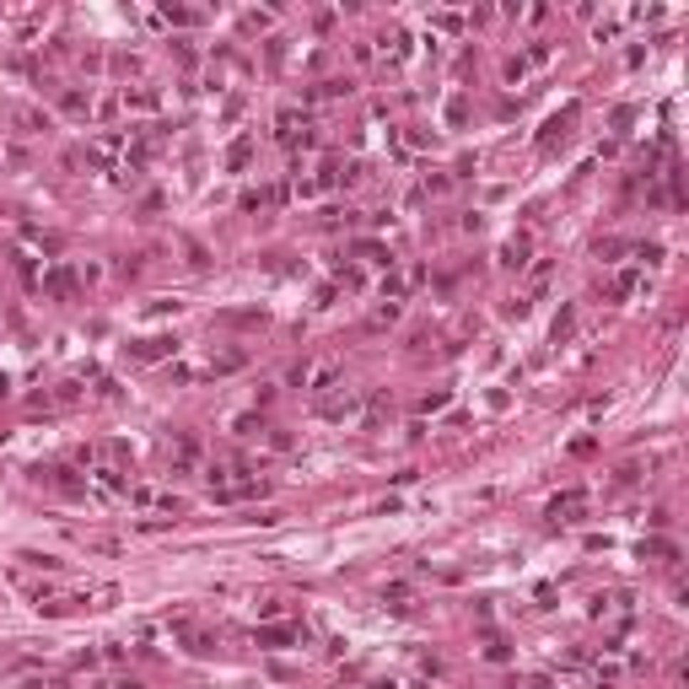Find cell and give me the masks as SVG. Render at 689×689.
I'll return each instance as SVG.
<instances>
[{
  "instance_id": "cell-5",
  "label": "cell",
  "mask_w": 689,
  "mask_h": 689,
  "mask_svg": "<svg viewBox=\"0 0 689 689\" xmlns=\"http://www.w3.org/2000/svg\"><path fill=\"white\" fill-rule=\"evenodd\" d=\"M172 345H178V339H135V361H162V356L172 351Z\"/></svg>"
},
{
  "instance_id": "cell-14",
  "label": "cell",
  "mask_w": 689,
  "mask_h": 689,
  "mask_svg": "<svg viewBox=\"0 0 689 689\" xmlns=\"http://www.w3.org/2000/svg\"><path fill=\"white\" fill-rule=\"evenodd\" d=\"M361 259H372V264H393V259H388V248H383V242H361Z\"/></svg>"
},
{
  "instance_id": "cell-9",
  "label": "cell",
  "mask_w": 689,
  "mask_h": 689,
  "mask_svg": "<svg viewBox=\"0 0 689 689\" xmlns=\"http://www.w3.org/2000/svg\"><path fill=\"white\" fill-rule=\"evenodd\" d=\"M581 507H587V496H581V490H571V496H560L555 507H549V517H576Z\"/></svg>"
},
{
  "instance_id": "cell-6",
  "label": "cell",
  "mask_w": 689,
  "mask_h": 689,
  "mask_svg": "<svg viewBox=\"0 0 689 689\" xmlns=\"http://www.w3.org/2000/svg\"><path fill=\"white\" fill-rule=\"evenodd\" d=\"M43 291H48V296H76L71 269H48V275H43Z\"/></svg>"
},
{
  "instance_id": "cell-11",
  "label": "cell",
  "mask_w": 689,
  "mask_h": 689,
  "mask_svg": "<svg viewBox=\"0 0 689 689\" xmlns=\"http://www.w3.org/2000/svg\"><path fill=\"white\" fill-rule=\"evenodd\" d=\"M383 48L393 54V60H404V54H410V33H399V27H393V33L383 38Z\"/></svg>"
},
{
  "instance_id": "cell-1",
  "label": "cell",
  "mask_w": 689,
  "mask_h": 689,
  "mask_svg": "<svg viewBox=\"0 0 689 689\" xmlns=\"http://www.w3.org/2000/svg\"><path fill=\"white\" fill-rule=\"evenodd\" d=\"M339 377H345V366H339L334 356H323V361H302L296 372H291V383H296V388H313V393H318V388H334Z\"/></svg>"
},
{
  "instance_id": "cell-13",
  "label": "cell",
  "mask_w": 689,
  "mask_h": 689,
  "mask_svg": "<svg viewBox=\"0 0 689 689\" xmlns=\"http://www.w3.org/2000/svg\"><path fill=\"white\" fill-rule=\"evenodd\" d=\"M248 151H254V140H237V145L227 151V167H242V162H248Z\"/></svg>"
},
{
  "instance_id": "cell-4",
  "label": "cell",
  "mask_w": 689,
  "mask_h": 689,
  "mask_svg": "<svg viewBox=\"0 0 689 689\" xmlns=\"http://www.w3.org/2000/svg\"><path fill=\"white\" fill-rule=\"evenodd\" d=\"M124 145H130L124 135H97V140H92V157L103 162V167H108V162H119V151H124Z\"/></svg>"
},
{
  "instance_id": "cell-3",
  "label": "cell",
  "mask_w": 689,
  "mask_h": 689,
  "mask_svg": "<svg viewBox=\"0 0 689 689\" xmlns=\"http://www.w3.org/2000/svg\"><path fill=\"white\" fill-rule=\"evenodd\" d=\"M636 286H641V275H636V269H619V275L603 286V296L608 302H625V296H636Z\"/></svg>"
},
{
  "instance_id": "cell-10",
  "label": "cell",
  "mask_w": 689,
  "mask_h": 689,
  "mask_svg": "<svg viewBox=\"0 0 689 689\" xmlns=\"http://www.w3.org/2000/svg\"><path fill=\"white\" fill-rule=\"evenodd\" d=\"M345 415H356V399L345 393V399H328L323 404V420H345Z\"/></svg>"
},
{
  "instance_id": "cell-8",
  "label": "cell",
  "mask_w": 689,
  "mask_h": 689,
  "mask_svg": "<svg viewBox=\"0 0 689 689\" xmlns=\"http://www.w3.org/2000/svg\"><path fill=\"white\" fill-rule=\"evenodd\" d=\"M162 92L157 86H135V92H124V108H157Z\"/></svg>"
},
{
  "instance_id": "cell-12",
  "label": "cell",
  "mask_w": 689,
  "mask_h": 689,
  "mask_svg": "<svg viewBox=\"0 0 689 689\" xmlns=\"http://www.w3.org/2000/svg\"><path fill=\"white\" fill-rule=\"evenodd\" d=\"M92 480H97V490H124V480H119V469H97V474H92Z\"/></svg>"
},
{
  "instance_id": "cell-7",
  "label": "cell",
  "mask_w": 689,
  "mask_h": 689,
  "mask_svg": "<svg viewBox=\"0 0 689 689\" xmlns=\"http://www.w3.org/2000/svg\"><path fill=\"white\" fill-rule=\"evenodd\" d=\"M501 264H507V269H522V264H528V237H512L507 248H501Z\"/></svg>"
},
{
  "instance_id": "cell-2",
  "label": "cell",
  "mask_w": 689,
  "mask_h": 689,
  "mask_svg": "<svg viewBox=\"0 0 689 689\" xmlns=\"http://www.w3.org/2000/svg\"><path fill=\"white\" fill-rule=\"evenodd\" d=\"M254 641L259 646H296V641H307V630H296V625H264Z\"/></svg>"
},
{
  "instance_id": "cell-16",
  "label": "cell",
  "mask_w": 689,
  "mask_h": 689,
  "mask_svg": "<svg viewBox=\"0 0 689 689\" xmlns=\"http://www.w3.org/2000/svg\"><path fill=\"white\" fill-rule=\"evenodd\" d=\"M646 555H657V560H673L678 549H673V544H663V539H646Z\"/></svg>"
},
{
  "instance_id": "cell-15",
  "label": "cell",
  "mask_w": 689,
  "mask_h": 689,
  "mask_svg": "<svg viewBox=\"0 0 689 689\" xmlns=\"http://www.w3.org/2000/svg\"><path fill=\"white\" fill-rule=\"evenodd\" d=\"M393 318H399V302H383V307H377V313H372V328L393 323Z\"/></svg>"
}]
</instances>
